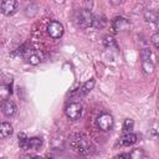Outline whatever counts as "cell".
Instances as JSON below:
<instances>
[{
    "instance_id": "cell-1",
    "label": "cell",
    "mask_w": 159,
    "mask_h": 159,
    "mask_svg": "<svg viewBox=\"0 0 159 159\" xmlns=\"http://www.w3.org/2000/svg\"><path fill=\"white\" fill-rule=\"evenodd\" d=\"M71 145L75 152H77L78 154H82V155L88 154L89 149H91V142H89L88 137L82 133L73 135V138L71 140Z\"/></svg>"
},
{
    "instance_id": "cell-2",
    "label": "cell",
    "mask_w": 159,
    "mask_h": 159,
    "mask_svg": "<svg viewBox=\"0 0 159 159\" xmlns=\"http://www.w3.org/2000/svg\"><path fill=\"white\" fill-rule=\"evenodd\" d=\"M75 24L80 27H88V26H92V21H93V15L91 14L89 10H86V9H82V10H78L76 14H75Z\"/></svg>"
},
{
    "instance_id": "cell-3",
    "label": "cell",
    "mask_w": 159,
    "mask_h": 159,
    "mask_svg": "<svg viewBox=\"0 0 159 159\" xmlns=\"http://www.w3.org/2000/svg\"><path fill=\"white\" fill-rule=\"evenodd\" d=\"M113 124H114V119L109 113H102L97 118V125L103 132L111 130L113 128Z\"/></svg>"
},
{
    "instance_id": "cell-4",
    "label": "cell",
    "mask_w": 159,
    "mask_h": 159,
    "mask_svg": "<svg viewBox=\"0 0 159 159\" xmlns=\"http://www.w3.org/2000/svg\"><path fill=\"white\" fill-rule=\"evenodd\" d=\"M65 113L71 120H76L82 114V104L78 102H72L65 108Z\"/></svg>"
},
{
    "instance_id": "cell-5",
    "label": "cell",
    "mask_w": 159,
    "mask_h": 159,
    "mask_svg": "<svg viewBox=\"0 0 159 159\" xmlns=\"http://www.w3.org/2000/svg\"><path fill=\"white\" fill-rule=\"evenodd\" d=\"M63 32H65L63 25L61 22H58V21H51L47 25V34L52 39H60V37H62Z\"/></svg>"
},
{
    "instance_id": "cell-6",
    "label": "cell",
    "mask_w": 159,
    "mask_h": 159,
    "mask_svg": "<svg viewBox=\"0 0 159 159\" xmlns=\"http://www.w3.org/2000/svg\"><path fill=\"white\" fill-rule=\"evenodd\" d=\"M16 7H17V1L16 0H2L1 1V5H0L1 12L5 16L12 15L16 11Z\"/></svg>"
},
{
    "instance_id": "cell-7",
    "label": "cell",
    "mask_w": 159,
    "mask_h": 159,
    "mask_svg": "<svg viewBox=\"0 0 159 159\" xmlns=\"http://www.w3.org/2000/svg\"><path fill=\"white\" fill-rule=\"evenodd\" d=\"M94 83H96L94 78H91L89 81H87L86 83H83L80 88H77L71 96H76V97H83V96H86V94L94 87Z\"/></svg>"
},
{
    "instance_id": "cell-8",
    "label": "cell",
    "mask_w": 159,
    "mask_h": 159,
    "mask_svg": "<svg viewBox=\"0 0 159 159\" xmlns=\"http://www.w3.org/2000/svg\"><path fill=\"white\" fill-rule=\"evenodd\" d=\"M112 25H113V29H114L116 31H123V30H127V29L129 27L128 20L124 19V17H120V16H119V17H116V19L113 20Z\"/></svg>"
},
{
    "instance_id": "cell-9",
    "label": "cell",
    "mask_w": 159,
    "mask_h": 159,
    "mask_svg": "<svg viewBox=\"0 0 159 159\" xmlns=\"http://www.w3.org/2000/svg\"><path fill=\"white\" fill-rule=\"evenodd\" d=\"M1 111H2L4 116H6V117H12V116L16 113V106H15V103H14L12 101H6V102L2 104Z\"/></svg>"
},
{
    "instance_id": "cell-10",
    "label": "cell",
    "mask_w": 159,
    "mask_h": 159,
    "mask_svg": "<svg viewBox=\"0 0 159 159\" xmlns=\"http://www.w3.org/2000/svg\"><path fill=\"white\" fill-rule=\"evenodd\" d=\"M137 142V135L135 134H133V133H130V132H128L127 134H124L120 139H119V144L120 145H125V147H128V145H132V144H134Z\"/></svg>"
},
{
    "instance_id": "cell-11",
    "label": "cell",
    "mask_w": 159,
    "mask_h": 159,
    "mask_svg": "<svg viewBox=\"0 0 159 159\" xmlns=\"http://www.w3.org/2000/svg\"><path fill=\"white\" fill-rule=\"evenodd\" d=\"M12 134V125L7 122L0 123V138H7Z\"/></svg>"
},
{
    "instance_id": "cell-12",
    "label": "cell",
    "mask_w": 159,
    "mask_h": 159,
    "mask_svg": "<svg viewBox=\"0 0 159 159\" xmlns=\"http://www.w3.org/2000/svg\"><path fill=\"white\" fill-rule=\"evenodd\" d=\"M41 145H42V139L41 138L34 137V138H30L29 139V149L37 150V149H40Z\"/></svg>"
},
{
    "instance_id": "cell-13",
    "label": "cell",
    "mask_w": 159,
    "mask_h": 159,
    "mask_svg": "<svg viewBox=\"0 0 159 159\" xmlns=\"http://www.w3.org/2000/svg\"><path fill=\"white\" fill-rule=\"evenodd\" d=\"M29 139L27 135L25 133H20L19 134V145L21 149H29Z\"/></svg>"
},
{
    "instance_id": "cell-14",
    "label": "cell",
    "mask_w": 159,
    "mask_h": 159,
    "mask_svg": "<svg viewBox=\"0 0 159 159\" xmlns=\"http://www.w3.org/2000/svg\"><path fill=\"white\" fill-rule=\"evenodd\" d=\"M142 68L144 70L145 73H153L154 65H153L152 61H142Z\"/></svg>"
},
{
    "instance_id": "cell-15",
    "label": "cell",
    "mask_w": 159,
    "mask_h": 159,
    "mask_svg": "<svg viewBox=\"0 0 159 159\" xmlns=\"http://www.w3.org/2000/svg\"><path fill=\"white\" fill-rule=\"evenodd\" d=\"M140 56H142V61H152V51L149 48H143L140 51Z\"/></svg>"
},
{
    "instance_id": "cell-16",
    "label": "cell",
    "mask_w": 159,
    "mask_h": 159,
    "mask_svg": "<svg viewBox=\"0 0 159 159\" xmlns=\"http://www.w3.org/2000/svg\"><path fill=\"white\" fill-rule=\"evenodd\" d=\"M133 127H134L133 119H125V120H124V123H123V129H124L125 132H130V130L133 129Z\"/></svg>"
},
{
    "instance_id": "cell-17",
    "label": "cell",
    "mask_w": 159,
    "mask_h": 159,
    "mask_svg": "<svg viewBox=\"0 0 159 159\" xmlns=\"http://www.w3.org/2000/svg\"><path fill=\"white\" fill-rule=\"evenodd\" d=\"M104 24H106V21L103 20V19H99V17H93V21H92V26H94V27H103L104 26Z\"/></svg>"
},
{
    "instance_id": "cell-18",
    "label": "cell",
    "mask_w": 159,
    "mask_h": 159,
    "mask_svg": "<svg viewBox=\"0 0 159 159\" xmlns=\"http://www.w3.org/2000/svg\"><path fill=\"white\" fill-rule=\"evenodd\" d=\"M144 157V153L142 149H134L130 154H129V158H142Z\"/></svg>"
},
{
    "instance_id": "cell-19",
    "label": "cell",
    "mask_w": 159,
    "mask_h": 159,
    "mask_svg": "<svg viewBox=\"0 0 159 159\" xmlns=\"http://www.w3.org/2000/svg\"><path fill=\"white\" fill-rule=\"evenodd\" d=\"M145 19L147 21H157V14L154 11H147L145 12Z\"/></svg>"
},
{
    "instance_id": "cell-20",
    "label": "cell",
    "mask_w": 159,
    "mask_h": 159,
    "mask_svg": "<svg viewBox=\"0 0 159 159\" xmlns=\"http://www.w3.org/2000/svg\"><path fill=\"white\" fill-rule=\"evenodd\" d=\"M29 62H30L31 65H39V63H40V56H37V55L30 56V57H29Z\"/></svg>"
},
{
    "instance_id": "cell-21",
    "label": "cell",
    "mask_w": 159,
    "mask_h": 159,
    "mask_svg": "<svg viewBox=\"0 0 159 159\" xmlns=\"http://www.w3.org/2000/svg\"><path fill=\"white\" fill-rule=\"evenodd\" d=\"M152 42H153V45H154L155 48L159 47V35H158V34H154V35L152 36Z\"/></svg>"
},
{
    "instance_id": "cell-22",
    "label": "cell",
    "mask_w": 159,
    "mask_h": 159,
    "mask_svg": "<svg viewBox=\"0 0 159 159\" xmlns=\"http://www.w3.org/2000/svg\"><path fill=\"white\" fill-rule=\"evenodd\" d=\"M118 158H129V154H120L118 155Z\"/></svg>"
}]
</instances>
